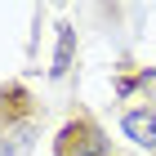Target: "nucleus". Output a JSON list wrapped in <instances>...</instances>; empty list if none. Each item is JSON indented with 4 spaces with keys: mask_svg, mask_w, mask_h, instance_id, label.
Instances as JSON below:
<instances>
[{
    "mask_svg": "<svg viewBox=\"0 0 156 156\" xmlns=\"http://www.w3.org/2000/svg\"><path fill=\"white\" fill-rule=\"evenodd\" d=\"M125 134L138 147H156V112H129L125 116Z\"/></svg>",
    "mask_w": 156,
    "mask_h": 156,
    "instance_id": "1",
    "label": "nucleus"
},
{
    "mask_svg": "<svg viewBox=\"0 0 156 156\" xmlns=\"http://www.w3.org/2000/svg\"><path fill=\"white\" fill-rule=\"evenodd\" d=\"M72 156H107V143H103V134H98V129H89L80 143H76V152H72Z\"/></svg>",
    "mask_w": 156,
    "mask_h": 156,
    "instance_id": "3",
    "label": "nucleus"
},
{
    "mask_svg": "<svg viewBox=\"0 0 156 156\" xmlns=\"http://www.w3.org/2000/svg\"><path fill=\"white\" fill-rule=\"evenodd\" d=\"M72 45H76V31L62 23L58 27V54H54V76H67V67H72Z\"/></svg>",
    "mask_w": 156,
    "mask_h": 156,
    "instance_id": "2",
    "label": "nucleus"
}]
</instances>
